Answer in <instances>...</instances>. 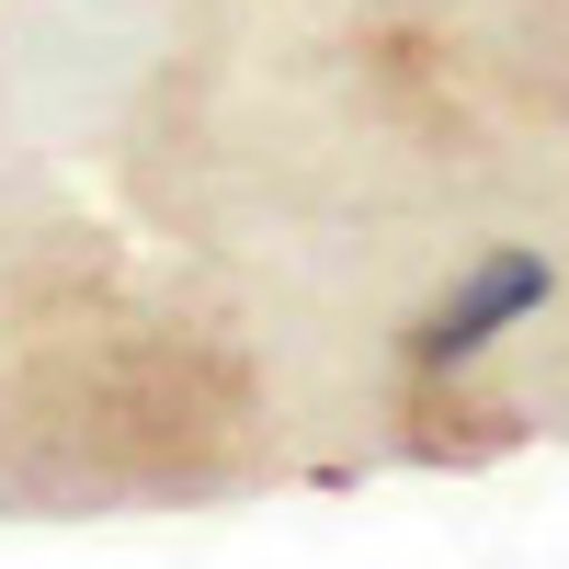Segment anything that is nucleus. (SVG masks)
<instances>
[{
  "label": "nucleus",
  "mask_w": 569,
  "mask_h": 569,
  "mask_svg": "<svg viewBox=\"0 0 569 569\" xmlns=\"http://www.w3.org/2000/svg\"><path fill=\"white\" fill-rule=\"evenodd\" d=\"M547 297H558V262H547V251H479V262H467L433 308L410 319V365H421V376L479 365L501 330H512V319H536Z\"/></svg>",
  "instance_id": "obj_1"
}]
</instances>
